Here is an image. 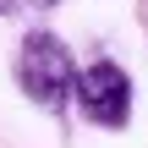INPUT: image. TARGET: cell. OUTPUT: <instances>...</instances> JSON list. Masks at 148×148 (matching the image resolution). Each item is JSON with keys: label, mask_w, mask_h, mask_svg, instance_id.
<instances>
[{"label": "cell", "mask_w": 148, "mask_h": 148, "mask_svg": "<svg viewBox=\"0 0 148 148\" xmlns=\"http://www.w3.org/2000/svg\"><path fill=\"white\" fill-rule=\"evenodd\" d=\"M71 77H77V60H71V49L55 38V33H27L22 38V49H16V82H22V93L38 104V110H60L66 104V93H71Z\"/></svg>", "instance_id": "cell-1"}, {"label": "cell", "mask_w": 148, "mask_h": 148, "mask_svg": "<svg viewBox=\"0 0 148 148\" xmlns=\"http://www.w3.org/2000/svg\"><path fill=\"white\" fill-rule=\"evenodd\" d=\"M71 104L82 110V121L121 132V126L132 121V77H126L115 60H93L88 71L71 77Z\"/></svg>", "instance_id": "cell-2"}, {"label": "cell", "mask_w": 148, "mask_h": 148, "mask_svg": "<svg viewBox=\"0 0 148 148\" xmlns=\"http://www.w3.org/2000/svg\"><path fill=\"white\" fill-rule=\"evenodd\" d=\"M5 11H11V0H0V16H5Z\"/></svg>", "instance_id": "cell-3"}, {"label": "cell", "mask_w": 148, "mask_h": 148, "mask_svg": "<svg viewBox=\"0 0 148 148\" xmlns=\"http://www.w3.org/2000/svg\"><path fill=\"white\" fill-rule=\"evenodd\" d=\"M33 5H55V0H33Z\"/></svg>", "instance_id": "cell-4"}]
</instances>
